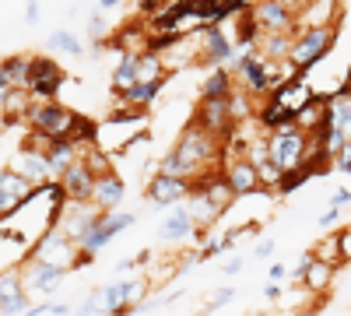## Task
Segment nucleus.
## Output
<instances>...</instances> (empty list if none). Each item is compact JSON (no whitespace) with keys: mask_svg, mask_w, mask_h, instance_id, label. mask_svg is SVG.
<instances>
[{"mask_svg":"<svg viewBox=\"0 0 351 316\" xmlns=\"http://www.w3.org/2000/svg\"><path fill=\"white\" fill-rule=\"evenodd\" d=\"M291 39L288 32H263V39L256 42V53L263 56L267 64H274V67H288V60H291Z\"/></svg>","mask_w":351,"mask_h":316,"instance_id":"nucleus-19","label":"nucleus"},{"mask_svg":"<svg viewBox=\"0 0 351 316\" xmlns=\"http://www.w3.org/2000/svg\"><path fill=\"white\" fill-rule=\"evenodd\" d=\"M123 197H127V186H123V180L116 176V172H109V176H99V180H95V190H92V204H95L102 215L120 211Z\"/></svg>","mask_w":351,"mask_h":316,"instance_id":"nucleus-17","label":"nucleus"},{"mask_svg":"<svg viewBox=\"0 0 351 316\" xmlns=\"http://www.w3.org/2000/svg\"><path fill=\"white\" fill-rule=\"evenodd\" d=\"M263 134H267V155L281 176L285 172H295V169H306V162L313 155V134H306L299 123H285L278 130H263Z\"/></svg>","mask_w":351,"mask_h":316,"instance_id":"nucleus-1","label":"nucleus"},{"mask_svg":"<svg viewBox=\"0 0 351 316\" xmlns=\"http://www.w3.org/2000/svg\"><path fill=\"white\" fill-rule=\"evenodd\" d=\"M137 71H141V53H123V56H120V64L112 67V77H109L112 92H116V95H123L130 84L137 81Z\"/></svg>","mask_w":351,"mask_h":316,"instance_id":"nucleus-25","label":"nucleus"},{"mask_svg":"<svg viewBox=\"0 0 351 316\" xmlns=\"http://www.w3.org/2000/svg\"><path fill=\"white\" fill-rule=\"evenodd\" d=\"M134 267H137V256H134V260H120V264H116V271H120V274H127Z\"/></svg>","mask_w":351,"mask_h":316,"instance_id":"nucleus-47","label":"nucleus"},{"mask_svg":"<svg viewBox=\"0 0 351 316\" xmlns=\"http://www.w3.org/2000/svg\"><path fill=\"white\" fill-rule=\"evenodd\" d=\"M11 88H14V81H11V74H8L4 60H0V99H4V95H8Z\"/></svg>","mask_w":351,"mask_h":316,"instance_id":"nucleus-43","label":"nucleus"},{"mask_svg":"<svg viewBox=\"0 0 351 316\" xmlns=\"http://www.w3.org/2000/svg\"><path fill=\"white\" fill-rule=\"evenodd\" d=\"M165 4H172V0H165Z\"/></svg>","mask_w":351,"mask_h":316,"instance_id":"nucleus-50","label":"nucleus"},{"mask_svg":"<svg viewBox=\"0 0 351 316\" xmlns=\"http://www.w3.org/2000/svg\"><path fill=\"white\" fill-rule=\"evenodd\" d=\"M232 299H236V289H218L215 295H211V302L204 306V313H218L221 306H228Z\"/></svg>","mask_w":351,"mask_h":316,"instance_id":"nucleus-35","label":"nucleus"},{"mask_svg":"<svg viewBox=\"0 0 351 316\" xmlns=\"http://www.w3.org/2000/svg\"><path fill=\"white\" fill-rule=\"evenodd\" d=\"M77 117H81V112H74L60 99H53V102H36L32 109H28L25 123H28V130L39 134V137H56V134H71Z\"/></svg>","mask_w":351,"mask_h":316,"instance_id":"nucleus-4","label":"nucleus"},{"mask_svg":"<svg viewBox=\"0 0 351 316\" xmlns=\"http://www.w3.org/2000/svg\"><path fill=\"white\" fill-rule=\"evenodd\" d=\"M95 172L88 169V162L84 158H77L67 172L56 183L64 186V193H67V200H84V204H92V190H95Z\"/></svg>","mask_w":351,"mask_h":316,"instance_id":"nucleus-16","label":"nucleus"},{"mask_svg":"<svg viewBox=\"0 0 351 316\" xmlns=\"http://www.w3.org/2000/svg\"><path fill=\"white\" fill-rule=\"evenodd\" d=\"M123 0H99V11H112V8H120Z\"/></svg>","mask_w":351,"mask_h":316,"instance_id":"nucleus-48","label":"nucleus"},{"mask_svg":"<svg viewBox=\"0 0 351 316\" xmlns=\"http://www.w3.org/2000/svg\"><path fill=\"white\" fill-rule=\"evenodd\" d=\"M228 109H232V120H236V127L246 123V120L253 117V95H250L246 88H236V95L228 99Z\"/></svg>","mask_w":351,"mask_h":316,"instance_id":"nucleus-31","label":"nucleus"},{"mask_svg":"<svg viewBox=\"0 0 351 316\" xmlns=\"http://www.w3.org/2000/svg\"><path fill=\"white\" fill-rule=\"evenodd\" d=\"M46 313H53V302H39V306H28V313H25V316H46Z\"/></svg>","mask_w":351,"mask_h":316,"instance_id":"nucleus-46","label":"nucleus"},{"mask_svg":"<svg viewBox=\"0 0 351 316\" xmlns=\"http://www.w3.org/2000/svg\"><path fill=\"white\" fill-rule=\"evenodd\" d=\"M267 278H271V281H278V284H285V281L291 278V271H288L285 264H271V271H267Z\"/></svg>","mask_w":351,"mask_h":316,"instance_id":"nucleus-42","label":"nucleus"},{"mask_svg":"<svg viewBox=\"0 0 351 316\" xmlns=\"http://www.w3.org/2000/svg\"><path fill=\"white\" fill-rule=\"evenodd\" d=\"M36 106L32 92L28 88H11L4 99H0V112H4V120L14 123V120H28V109Z\"/></svg>","mask_w":351,"mask_h":316,"instance_id":"nucleus-24","label":"nucleus"},{"mask_svg":"<svg viewBox=\"0 0 351 316\" xmlns=\"http://www.w3.org/2000/svg\"><path fill=\"white\" fill-rule=\"evenodd\" d=\"M46 49L53 53H67V56H84V42L71 32V28H56L46 36Z\"/></svg>","mask_w":351,"mask_h":316,"instance_id":"nucleus-27","label":"nucleus"},{"mask_svg":"<svg viewBox=\"0 0 351 316\" xmlns=\"http://www.w3.org/2000/svg\"><path fill=\"white\" fill-rule=\"evenodd\" d=\"M8 127V120H4V112H0V130H4Z\"/></svg>","mask_w":351,"mask_h":316,"instance_id":"nucleus-49","label":"nucleus"},{"mask_svg":"<svg viewBox=\"0 0 351 316\" xmlns=\"http://www.w3.org/2000/svg\"><path fill=\"white\" fill-rule=\"evenodd\" d=\"M341 221V208H327L324 215H319V228H334Z\"/></svg>","mask_w":351,"mask_h":316,"instance_id":"nucleus-41","label":"nucleus"},{"mask_svg":"<svg viewBox=\"0 0 351 316\" xmlns=\"http://www.w3.org/2000/svg\"><path fill=\"white\" fill-rule=\"evenodd\" d=\"M236 56V39H232L221 25H204L200 28V46H197V64L200 67H228V60Z\"/></svg>","mask_w":351,"mask_h":316,"instance_id":"nucleus-6","label":"nucleus"},{"mask_svg":"<svg viewBox=\"0 0 351 316\" xmlns=\"http://www.w3.org/2000/svg\"><path fill=\"white\" fill-rule=\"evenodd\" d=\"M197 127H204L215 137H228L236 130V120H232V109H228V99H200L197 102V117H193Z\"/></svg>","mask_w":351,"mask_h":316,"instance_id":"nucleus-12","label":"nucleus"},{"mask_svg":"<svg viewBox=\"0 0 351 316\" xmlns=\"http://www.w3.org/2000/svg\"><path fill=\"white\" fill-rule=\"evenodd\" d=\"M134 221H137V215H130V211H112V215H106V218H102V225H99L95 232L84 239V243H81V253H84V256H95L106 243H112L120 232L134 228Z\"/></svg>","mask_w":351,"mask_h":316,"instance_id":"nucleus-15","label":"nucleus"},{"mask_svg":"<svg viewBox=\"0 0 351 316\" xmlns=\"http://www.w3.org/2000/svg\"><path fill=\"white\" fill-rule=\"evenodd\" d=\"M193 232H197V221H193V215H190L186 204L169 208L165 221L158 225V239H162V243H183V239H190Z\"/></svg>","mask_w":351,"mask_h":316,"instance_id":"nucleus-18","label":"nucleus"},{"mask_svg":"<svg viewBox=\"0 0 351 316\" xmlns=\"http://www.w3.org/2000/svg\"><path fill=\"white\" fill-rule=\"evenodd\" d=\"M169 4H165V0H137V14L144 18V21H152L155 14H162Z\"/></svg>","mask_w":351,"mask_h":316,"instance_id":"nucleus-34","label":"nucleus"},{"mask_svg":"<svg viewBox=\"0 0 351 316\" xmlns=\"http://www.w3.org/2000/svg\"><path fill=\"white\" fill-rule=\"evenodd\" d=\"M239 88L236 74H232L228 67H215L208 71V77L200 81V99H232Z\"/></svg>","mask_w":351,"mask_h":316,"instance_id":"nucleus-20","label":"nucleus"},{"mask_svg":"<svg viewBox=\"0 0 351 316\" xmlns=\"http://www.w3.org/2000/svg\"><path fill=\"white\" fill-rule=\"evenodd\" d=\"M334 264H324V260H316L313 264V271H309V278L302 281V289H309L313 295H327L330 292V281H334Z\"/></svg>","mask_w":351,"mask_h":316,"instance_id":"nucleus-28","label":"nucleus"},{"mask_svg":"<svg viewBox=\"0 0 351 316\" xmlns=\"http://www.w3.org/2000/svg\"><path fill=\"white\" fill-rule=\"evenodd\" d=\"M4 67L14 81V88H28V67H32V56L28 53H14V56H4Z\"/></svg>","mask_w":351,"mask_h":316,"instance_id":"nucleus-29","label":"nucleus"},{"mask_svg":"<svg viewBox=\"0 0 351 316\" xmlns=\"http://www.w3.org/2000/svg\"><path fill=\"white\" fill-rule=\"evenodd\" d=\"M28 313V292L21 267H4L0 271V316H25Z\"/></svg>","mask_w":351,"mask_h":316,"instance_id":"nucleus-13","label":"nucleus"},{"mask_svg":"<svg viewBox=\"0 0 351 316\" xmlns=\"http://www.w3.org/2000/svg\"><path fill=\"white\" fill-rule=\"evenodd\" d=\"M313 256H316V260H324V264H334V267H341V250H337V232H330L327 239H319V243H316V250H313Z\"/></svg>","mask_w":351,"mask_h":316,"instance_id":"nucleus-32","label":"nucleus"},{"mask_svg":"<svg viewBox=\"0 0 351 316\" xmlns=\"http://www.w3.org/2000/svg\"><path fill=\"white\" fill-rule=\"evenodd\" d=\"M32 193H36V186L28 183L21 172H14L11 165L0 169V221H8Z\"/></svg>","mask_w":351,"mask_h":316,"instance_id":"nucleus-11","label":"nucleus"},{"mask_svg":"<svg viewBox=\"0 0 351 316\" xmlns=\"http://www.w3.org/2000/svg\"><path fill=\"white\" fill-rule=\"evenodd\" d=\"M348 204H351V190H348V186L334 190V193H330V200H327V208H348Z\"/></svg>","mask_w":351,"mask_h":316,"instance_id":"nucleus-39","label":"nucleus"},{"mask_svg":"<svg viewBox=\"0 0 351 316\" xmlns=\"http://www.w3.org/2000/svg\"><path fill=\"white\" fill-rule=\"evenodd\" d=\"M221 180H225V186L232 190V197H236V200H246V197L263 193L260 176H256V165H253L246 155H243V158H225Z\"/></svg>","mask_w":351,"mask_h":316,"instance_id":"nucleus-10","label":"nucleus"},{"mask_svg":"<svg viewBox=\"0 0 351 316\" xmlns=\"http://www.w3.org/2000/svg\"><path fill=\"white\" fill-rule=\"evenodd\" d=\"M327 123L351 137V88H348V84L337 95H330V102H327Z\"/></svg>","mask_w":351,"mask_h":316,"instance_id":"nucleus-21","label":"nucleus"},{"mask_svg":"<svg viewBox=\"0 0 351 316\" xmlns=\"http://www.w3.org/2000/svg\"><path fill=\"white\" fill-rule=\"evenodd\" d=\"M28 256H32V260H43V264L60 267V271H67V274L92 260V256L81 253V246H77L74 239H67V236L60 232V228H49V232H43V236L32 243Z\"/></svg>","mask_w":351,"mask_h":316,"instance_id":"nucleus-2","label":"nucleus"},{"mask_svg":"<svg viewBox=\"0 0 351 316\" xmlns=\"http://www.w3.org/2000/svg\"><path fill=\"white\" fill-rule=\"evenodd\" d=\"M165 88V81H134L123 95H116L123 106H134V109H148Z\"/></svg>","mask_w":351,"mask_h":316,"instance_id":"nucleus-22","label":"nucleus"},{"mask_svg":"<svg viewBox=\"0 0 351 316\" xmlns=\"http://www.w3.org/2000/svg\"><path fill=\"white\" fill-rule=\"evenodd\" d=\"M337 250H341V264H351V225L337 228Z\"/></svg>","mask_w":351,"mask_h":316,"instance_id":"nucleus-36","label":"nucleus"},{"mask_svg":"<svg viewBox=\"0 0 351 316\" xmlns=\"http://www.w3.org/2000/svg\"><path fill=\"white\" fill-rule=\"evenodd\" d=\"M253 18H256V25L263 28V32H288L291 36L299 14L291 11L288 0H256V4H253Z\"/></svg>","mask_w":351,"mask_h":316,"instance_id":"nucleus-14","label":"nucleus"},{"mask_svg":"<svg viewBox=\"0 0 351 316\" xmlns=\"http://www.w3.org/2000/svg\"><path fill=\"white\" fill-rule=\"evenodd\" d=\"M25 21H28V25L39 21V0H28V4H25Z\"/></svg>","mask_w":351,"mask_h":316,"instance_id":"nucleus-45","label":"nucleus"},{"mask_svg":"<svg viewBox=\"0 0 351 316\" xmlns=\"http://www.w3.org/2000/svg\"><path fill=\"white\" fill-rule=\"evenodd\" d=\"M123 281H127V306H130V309H141V302H148L152 278L137 274V278H123Z\"/></svg>","mask_w":351,"mask_h":316,"instance_id":"nucleus-30","label":"nucleus"},{"mask_svg":"<svg viewBox=\"0 0 351 316\" xmlns=\"http://www.w3.org/2000/svg\"><path fill=\"white\" fill-rule=\"evenodd\" d=\"M348 176H351V172H348Z\"/></svg>","mask_w":351,"mask_h":316,"instance_id":"nucleus-51","label":"nucleus"},{"mask_svg":"<svg viewBox=\"0 0 351 316\" xmlns=\"http://www.w3.org/2000/svg\"><path fill=\"white\" fill-rule=\"evenodd\" d=\"M74 316H102V302H99V292H92L77 309H74Z\"/></svg>","mask_w":351,"mask_h":316,"instance_id":"nucleus-37","label":"nucleus"},{"mask_svg":"<svg viewBox=\"0 0 351 316\" xmlns=\"http://www.w3.org/2000/svg\"><path fill=\"white\" fill-rule=\"evenodd\" d=\"M197 190L193 180H180V176H162V172H155V176L148 180V186H144V200H148L152 208H180L186 204V197Z\"/></svg>","mask_w":351,"mask_h":316,"instance_id":"nucleus-7","label":"nucleus"},{"mask_svg":"<svg viewBox=\"0 0 351 316\" xmlns=\"http://www.w3.org/2000/svg\"><path fill=\"white\" fill-rule=\"evenodd\" d=\"M64 81H67V74L56 60H49V56H32V67H28V92H32L36 102L60 99Z\"/></svg>","mask_w":351,"mask_h":316,"instance_id":"nucleus-5","label":"nucleus"},{"mask_svg":"<svg viewBox=\"0 0 351 316\" xmlns=\"http://www.w3.org/2000/svg\"><path fill=\"white\" fill-rule=\"evenodd\" d=\"M281 292H285V284L267 281V289H263V299H267V302H278V299H281Z\"/></svg>","mask_w":351,"mask_h":316,"instance_id":"nucleus-44","label":"nucleus"},{"mask_svg":"<svg viewBox=\"0 0 351 316\" xmlns=\"http://www.w3.org/2000/svg\"><path fill=\"white\" fill-rule=\"evenodd\" d=\"M327 102L330 99H324V95H313L299 112H295V123L306 130V134H316L319 127H327Z\"/></svg>","mask_w":351,"mask_h":316,"instance_id":"nucleus-23","label":"nucleus"},{"mask_svg":"<svg viewBox=\"0 0 351 316\" xmlns=\"http://www.w3.org/2000/svg\"><path fill=\"white\" fill-rule=\"evenodd\" d=\"M243 267H246V260H243L239 253H236V256H228V260H225V278H236Z\"/></svg>","mask_w":351,"mask_h":316,"instance_id":"nucleus-40","label":"nucleus"},{"mask_svg":"<svg viewBox=\"0 0 351 316\" xmlns=\"http://www.w3.org/2000/svg\"><path fill=\"white\" fill-rule=\"evenodd\" d=\"M334 39H337V25H324V28H306V32L291 42V67H295L299 74H306L309 67H316L324 56L330 53V46H334Z\"/></svg>","mask_w":351,"mask_h":316,"instance_id":"nucleus-3","label":"nucleus"},{"mask_svg":"<svg viewBox=\"0 0 351 316\" xmlns=\"http://www.w3.org/2000/svg\"><path fill=\"white\" fill-rule=\"evenodd\" d=\"M274 239H256V246H253V256H256V260H271V256H274Z\"/></svg>","mask_w":351,"mask_h":316,"instance_id":"nucleus-38","label":"nucleus"},{"mask_svg":"<svg viewBox=\"0 0 351 316\" xmlns=\"http://www.w3.org/2000/svg\"><path fill=\"white\" fill-rule=\"evenodd\" d=\"M21 278H25V292L36 295V299H49L56 295V289L64 284L67 271L53 267V264H43V260H32V256H25L21 264Z\"/></svg>","mask_w":351,"mask_h":316,"instance_id":"nucleus-9","label":"nucleus"},{"mask_svg":"<svg viewBox=\"0 0 351 316\" xmlns=\"http://www.w3.org/2000/svg\"><path fill=\"white\" fill-rule=\"evenodd\" d=\"M313 264H316V256H313V250H306V253L299 256V264H295V267H291V278H288V281H295V284H299V289H302V281L309 278V271H313Z\"/></svg>","mask_w":351,"mask_h":316,"instance_id":"nucleus-33","label":"nucleus"},{"mask_svg":"<svg viewBox=\"0 0 351 316\" xmlns=\"http://www.w3.org/2000/svg\"><path fill=\"white\" fill-rule=\"evenodd\" d=\"M99 302H102V316H116L123 306H127V281L123 278H116L109 284H99Z\"/></svg>","mask_w":351,"mask_h":316,"instance_id":"nucleus-26","label":"nucleus"},{"mask_svg":"<svg viewBox=\"0 0 351 316\" xmlns=\"http://www.w3.org/2000/svg\"><path fill=\"white\" fill-rule=\"evenodd\" d=\"M11 169L21 172V176L32 183L36 190L53 183V169H49V155L43 145H36V141H25V145L18 148V155L11 158Z\"/></svg>","mask_w":351,"mask_h":316,"instance_id":"nucleus-8","label":"nucleus"}]
</instances>
